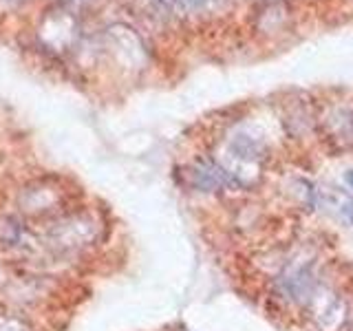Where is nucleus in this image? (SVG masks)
<instances>
[{
    "label": "nucleus",
    "mask_w": 353,
    "mask_h": 331,
    "mask_svg": "<svg viewBox=\"0 0 353 331\" xmlns=\"http://www.w3.org/2000/svg\"><path fill=\"white\" fill-rule=\"evenodd\" d=\"M265 163V150L256 139L236 135L225 146V161L219 163L234 185H250L261 177Z\"/></svg>",
    "instance_id": "1"
},
{
    "label": "nucleus",
    "mask_w": 353,
    "mask_h": 331,
    "mask_svg": "<svg viewBox=\"0 0 353 331\" xmlns=\"http://www.w3.org/2000/svg\"><path fill=\"white\" fill-rule=\"evenodd\" d=\"M99 234V223L93 214H69L49 228L47 241L49 245L60 252H75L93 245Z\"/></svg>",
    "instance_id": "2"
},
{
    "label": "nucleus",
    "mask_w": 353,
    "mask_h": 331,
    "mask_svg": "<svg viewBox=\"0 0 353 331\" xmlns=\"http://www.w3.org/2000/svg\"><path fill=\"white\" fill-rule=\"evenodd\" d=\"M305 305L323 331H340L347 323V305L325 287H316V292L309 296Z\"/></svg>",
    "instance_id": "3"
},
{
    "label": "nucleus",
    "mask_w": 353,
    "mask_h": 331,
    "mask_svg": "<svg viewBox=\"0 0 353 331\" xmlns=\"http://www.w3.org/2000/svg\"><path fill=\"white\" fill-rule=\"evenodd\" d=\"M314 203L342 223L353 225V197L347 190H340L336 185H320L314 190Z\"/></svg>",
    "instance_id": "4"
},
{
    "label": "nucleus",
    "mask_w": 353,
    "mask_h": 331,
    "mask_svg": "<svg viewBox=\"0 0 353 331\" xmlns=\"http://www.w3.org/2000/svg\"><path fill=\"white\" fill-rule=\"evenodd\" d=\"M281 290L287 298H292L294 303H307L309 296L316 292V279L309 268H290L283 276H281Z\"/></svg>",
    "instance_id": "5"
},
{
    "label": "nucleus",
    "mask_w": 353,
    "mask_h": 331,
    "mask_svg": "<svg viewBox=\"0 0 353 331\" xmlns=\"http://www.w3.org/2000/svg\"><path fill=\"white\" fill-rule=\"evenodd\" d=\"M174 7L185 9V11H203L210 7H216L219 0H168Z\"/></svg>",
    "instance_id": "6"
},
{
    "label": "nucleus",
    "mask_w": 353,
    "mask_h": 331,
    "mask_svg": "<svg viewBox=\"0 0 353 331\" xmlns=\"http://www.w3.org/2000/svg\"><path fill=\"white\" fill-rule=\"evenodd\" d=\"M0 331H27V327L16 318H0Z\"/></svg>",
    "instance_id": "7"
},
{
    "label": "nucleus",
    "mask_w": 353,
    "mask_h": 331,
    "mask_svg": "<svg viewBox=\"0 0 353 331\" xmlns=\"http://www.w3.org/2000/svg\"><path fill=\"white\" fill-rule=\"evenodd\" d=\"M345 181H347V185H351V188H353V170H349V172L345 174Z\"/></svg>",
    "instance_id": "8"
}]
</instances>
